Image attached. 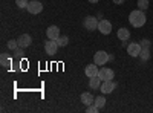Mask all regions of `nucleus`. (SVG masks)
Instances as JSON below:
<instances>
[{
	"mask_svg": "<svg viewBox=\"0 0 153 113\" xmlns=\"http://www.w3.org/2000/svg\"><path fill=\"white\" fill-rule=\"evenodd\" d=\"M129 21H130V24L133 28H143L146 24V21H147V17L144 14V11L135 9V11H132L129 14Z\"/></svg>",
	"mask_w": 153,
	"mask_h": 113,
	"instance_id": "obj_1",
	"label": "nucleus"
},
{
	"mask_svg": "<svg viewBox=\"0 0 153 113\" xmlns=\"http://www.w3.org/2000/svg\"><path fill=\"white\" fill-rule=\"evenodd\" d=\"M107 61H109V54H107L106 51H98V52H95V55H94V63H95V64L104 66Z\"/></svg>",
	"mask_w": 153,
	"mask_h": 113,
	"instance_id": "obj_2",
	"label": "nucleus"
},
{
	"mask_svg": "<svg viewBox=\"0 0 153 113\" xmlns=\"http://www.w3.org/2000/svg\"><path fill=\"white\" fill-rule=\"evenodd\" d=\"M98 20H97V17H94V16H87L86 18H84V21H83V24H84V28L87 29V31H95V29H98Z\"/></svg>",
	"mask_w": 153,
	"mask_h": 113,
	"instance_id": "obj_3",
	"label": "nucleus"
},
{
	"mask_svg": "<svg viewBox=\"0 0 153 113\" xmlns=\"http://www.w3.org/2000/svg\"><path fill=\"white\" fill-rule=\"evenodd\" d=\"M100 89H101V93H103V95H109V93H112L115 89H117V83H113V80L103 81Z\"/></svg>",
	"mask_w": 153,
	"mask_h": 113,
	"instance_id": "obj_4",
	"label": "nucleus"
},
{
	"mask_svg": "<svg viewBox=\"0 0 153 113\" xmlns=\"http://www.w3.org/2000/svg\"><path fill=\"white\" fill-rule=\"evenodd\" d=\"M26 9L29 11V14H40L43 11V5H42V2H38V0H31L28 3Z\"/></svg>",
	"mask_w": 153,
	"mask_h": 113,
	"instance_id": "obj_5",
	"label": "nucleus"
},
{
	"mask_svg": "<svg viewBox=\"0 0 153 113\" xmlns=\"http://www.w3.org/2000/svg\"><path fill=\"white\" fill-rule=\"evenodd\" d=\"M58 47L60 46H58L57 40H48V41H45V51L49 55H55L57 51H58Z\"/></svg>",
	"mask_w": 153,
	"mask_h": 113,
	"instance_id": "obj_6",
	"label": "nucleus"
},
{
	"mask_svg": "<svg viewBox=\"0 0 153 113\" xmlns=\"http://www.w3.org/2000/svg\"><path fill=\"white\" fill-rule=\"evenodd\" d=\"M98 77L101 78V81H109V80H113L115 72L109 67H101L100 72H98Z\"/></svg>",
	"mask_w": 153,
	"mask_h": 113,
	"instance_id": "obj_7",
	"label": "nucleus"
},
{
	"mask_svg": "<svg viewBox=\"0 0 153 113\" xmlns=\"http://www.w3.org/2000/svg\"><path fill=\"white\" fill-rule=\"evenodd\" d=\"M98 31L103 35H109L112 32V23L109 20H100L98 23Z\"/></svg>",
	"mask_w": 153,
	"mask_h": 113,
	"instance_id": "obj_8",
	"label": "nucleus"
},
{
	"mask_svg": "<svg viewBox=\"0 0 153 113\" xmlns=\"http://www.w3.org/2000/svg\"><path fill=\"white\" fill-rule=\"evenodd\" d=\"M143 51V47L139 43H130V44H127V52H129L130 57H139V54H141Z\"/></svg>",
	"mask_w": 153,
	"mask_h": 113,
	"instance_id": "obj_9",
	"label": "nucleus"
},
{
	"mask_svg": "<svg viewBox=\"0 0 153 113\" xmlns=\"http://www.w3.org/2000/svg\"><path fill=\"white\" fill-rule=\"evenodd\" d=\"M98 72H100V69H98V64H87L86 66V69H84V73H86V77H89V78H94V77H98Z\"/></svg>",
	"mask_w": 153,
	"mask_h": 113,
	"instance_id": "obj_10",
	"label": "nucleus"
},
{
	"mask_svg": "<svg viewBox=\"0 0 153 113\" xmlns=\"http://www.w3.org/2000/svg\"><path fill=\"white\" fill-rule=\"evenodd\" d=\"M46 35H48L49 40H58V37H60V29H58V26H55V24L49 26L48 31H46Z\"/></svg>",
	"mask_w": 153,
	"mask_h": 113,
	"instance_id": "obj_11",
	"label": "nucleus"
},
{
	"mask_svg": "<svg viewBox=\"0 0 153 113\" xmlns=\"http://www.w3.org/2000/svg\"><path fill=\"white\" fill-rule=\"evenodd\" d=\"M17 41H19V46L20 47H28V46H31L32 38H31L29 34H22L19 38H17Z\"/></svg>",
	"mask_w": 153,
	"mask_h": 113,
	"instance_id": "obj_12",
	"label": "nucleus"
},
{
	"mask_svg": "<svg viewBox=\"0 0 153 113\" xmlns=\"http://www.w3.org/2000/svg\"><path fill=\"white\" fill-rule=\"evenodd\" d=\"M80 99H81V103H83V104H84L86 107L95 103V98H94V95H92L91 92H84V93H81Z\"/></svg>",
	"mask_w": 153,
	"mask_h": 113,
	"instance_id": "obj_13",
	"label": "nucleus"
},
{
	"mask_svg": "<svg viewBox=\"0 0 153 113\" xmlns=\"http://www.w3.org/2000/svg\"><path fill=\"white\" fill-rule=\"evenodd\" d=\"M117 35H118V38L121 41H127V40L130 38V31L127 29V28H120L118 32H117Z\"/></svg>",
	"mask_w": 153,
	"mask_h": 113,
	"instance_id": "obj_14",
	"label": "nucleus"
},
{
	"mask_svg": "<svg viewBox=\"0 0 153 113\" xmlns=\"http://www.w3.org/2000/svg\"><path fill=\"white\" fill-rule=\"evenodd\" d=\"M0 64L3 67H9L12 64V58L9 57V54H2V57H0Z\"/></svg>",
	"mask_w": 153,
	"mask_h": 113,
	"instance_id": "obj_15",
	"label": "nucleus"
},
{
	"mask_svg": "<svg viewBox=\"0 0 153 113\" xmlns=\"http://www.w3.org/2000/svg\"><path fill=\"white\" fill-rule=\"evenodd\" d=\"M101 78L100 77H94V78H91V81H89V87L91 89H94V90H97V89H100L101 87Z\"/></svg>",
	"mask_w": 153,
	"mask_h": 113,
	"instance_id": "obj_16",
	"label": "nucleus"
},
{
	"mask_svg": "<svg viewBox=\"0 0 153 113\" xmlns=\"http://www.w3.org/2000/svg\"><path fill=\"white\" fill-rule=\"evenodd\" d=\"M139 58H141L143 61H149L150 60V49L149 47H143L141 54H139Z\"/></svg>",
	"mask_w": 153,
	"mask_h": 113,
	"instance_id": "obj_17",
	"label": "nucleus"
},
{
	"mask_svg": "<svg viewBox=\"0 0 153 113\" xmlns=\"http://www.w3.org/2000/svg\"><path fill=\"white\" fill-rule=\"evenodd\" d=\"M57 43H58V46H60V47H65V46H68L69 38H68L66 35H60V37H58V40H57Z\"/></svg>",
	"mask_w": 153,
	"mask_h": 113,
	"instance_id": "obj_18",
	"label": "nucleus"
},
{
	"mask_svg": "<svg viewBox=\"0 0 153 113\" xmlns=\"http://www.w3.org/2000/svg\"><path fill=\"white\" fill-rule=\"evenodd\" d=\"M95 104H97L100 109H103V107L106 106V98H104L103 95H101V96H97V98H95Z\"/></svg>",
	"mask_w": 153,
	"mask_h": 113,
	"instance_id": "obj_19",
	"label": "nucleus"
},
{
	"mask_svg": "<svg viewBox=\"0 0 153 113\" xmlns=\"http://www.w3.org/2000/svg\"><path fill=\"white\" fill-rule=\"evenodd\" d=\"M138 9H141V11H146L149 8V0H138Z\"/></svg>",
	"mask_w": 153,
	"mask_h": 113,
	"instance_id": "obj_20",
	"label": "nucleus"
},
{
	"mask_svg": "<svg viewBox=\"0 0 153 113\" xmlns=\"http://www.w3.org/2000/svg\"><path fill=\"white\" fill-rule=\"evenodd\" d=\"M8 47H9V51H16V49L19 47V41L17 40H9L8 41Z\"/></svg>",
	"mask_w": 153,
	"mask_h": 113,
	"instance_id": "obj_21",
	"label": "nucleus"
},
{
	"mask_svg": "<svg viewBox=\"0 0 153 113\" xmlns=\"http://www.w3.org/2000/svg\"><path fill=\"white\" fill-rule=\"evenodd\" d=\"M98 110H100V107H98L95 103H94V104H91V106H87V109H86V112H87V113H97Z\"/></svg>",
	"mask_w": 153,
	"mask_h": 113,
	"instance_id": "obj_22",
	"label": "nucleus"
},
{
	"mask_svg": "<svg viewBox=\"0 0 153 113\" xmlns=\"http://www.w3.org/2000/svg\"><path fill=\"white\" fill-rule=\"evenodd\" d=\"M28 0H16V5L19 6V8H22V9H25V8H28Z\"/></svg>",
	"mask_w": 153,
	"mask_h": 113,
	"instance_id": "obj_23",
	"label": "nucleus"
},
{
	"mask_svg": "<svg viewBox=\"0 0 153 113\" xmlns=\"http://www.w3.org/2000/svg\"><path fill=\"white\" fill-rule=\"evenodd\" d=\"M141 47H150V40H147V38H144V40H141Z\"/></svg>",
	"mask_w": 153,
	"mask_h": 113,
	"instance_id": "obj_24",
	"label": "nucleus"
},
{
	"mask_svg": "<svg viewBox=\"0 0 153 113\" xmlns=\"http://www.w3.org/2000/svg\"><path fill=\"white\" fill-rule=\"evenodd\" d=\"M124 2H126V0H113V3H115V5H123Z\"/></svg>",
	"mask_w": 153,
	"mask_h": 113,
	"instance_id": "obj_25",
	"label": "nucleus"
},
{
	"mask_svg": "<svg viewBox=\"0 0 153 113\" xmlns=\"http://www.w3.org/2000/svg\"><path fill=\"white\" fill-rule=\"evenodd\" d=\"M89 3H98V0H89Z\"/></svg>",
	"mask_w": 153,
	"mask_h": 113,
	"instance_id": "obj_26",
	"label": "nucleus"
}]
</instances>
